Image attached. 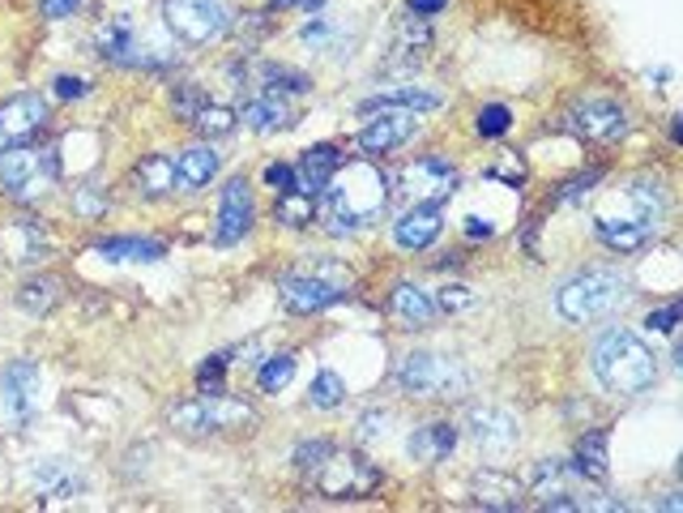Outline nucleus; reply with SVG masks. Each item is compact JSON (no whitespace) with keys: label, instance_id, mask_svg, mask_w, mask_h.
<instances>
[{"label":"nucleus","instance_id":"6ab92c4d","mask_svg":"<svg viewBox=\"0 0 683 513\" xmlns=\"http://www.w3.org/2000/svg\"><path fill=\"white\" fill-rule=\"evenodd\" d=\"M133 189L141 197H150V202L176 193V189H180V180H176V158H171V154H145L133 167Z\"/></svg>","mask_w":683,"mask_h":513},{"label":"nucleus","instance_id":"ddd939ff","mask_svg":"<svg viewBox=\"0 0 683 513\" xmlns=\"http://www.w3.org/2000/svg\"><path fill=\"white\" fill-rule=\"evenodd\" d=\"M48 125V99L39 94H13L0 103V142H30Z\"/></svg>","mask_w":683,"mask_h":513},{"label":"nucleus","instance_id":"4d7b16f0","mask_svg":"<svg viewBox=\"0 0 683 513\" xmlns=\"http://www.w3.org/2000/svg\"><path fill=\"white\" fill-rule=\"evenodd\" d=\"M291 4H304V0H270V13H278V9H291Z\"/></svg>","mask_w":683,"mask_h":513},{"label":"nucleus","instance_id":"864d4df0","mask_svg":"<svg viewBox=\"0 0 683 513\" xmlns=\"http://www.w3.org/2000/svg\"><path fill=\"white\" fill-rule=\"evenodd\" d=\"M410 17H436L440 9H449V0H407Z\"/></svg>","mask_w":683,"mask_h":513},{"label":"nucleus","instance_id":"423d86ee","mask_svg":"<svg viewBox=\"0 0 683 513\" xmlns=\"http://www.w3.org/2000/svg\"><path fill=\"white\" fill-rule=\"evenodd\" d=\"M56 180V154L26 142H9L0 150V193L13 202H35Z\"/></svg>","mask_w":683,"mask_h":513},{"label":"nucleus","instance_id":"0eeeda50","mask_svg":"<svg viewBox=\"0 0 683 513\" xmlns=\"http://www.w3.org/2000/svg\"><path fill=\"white\" fill-rule=\"evenodd\" d=\"M253 407L240 402V398H227V394H202L193 402H180L171 411V424L180 433H193V437H205V433H227V428H244L253 424Z\"/></svg>","mask_w":683,"mask_h":513},{"label":"nucleus","instance_id":"c9c22d12","mask_svg":"<svg viewBox=\"0 0 683 513\" xmlns=\"http://www.w3.org/2000/svg\"><path fill=\"white\" fill-rule=\"evenodd\" d=\"M235 120H240V116H235L227 103H209V99H205L189 125H197L205 138H227V133H235Z\"/></svg>","mask_w":683,"mask_h":513},{"label":"nucleus","instance_id":"c85d7f7f","mask_svg":"<svg viewBox=\"0 0 683 513\" xmlns=\"http://www.w3.org/2000/svg\"><path fill=\"white\" fill-rule=\"evenodd\" d=\"M389 308H394V317L402 321V325H427V321H436V299L423 292V287H414V283H398L394 295H389Z\"/></svg>","mask_w":683,"mask_h":513},{"label":"nucleus","instance_id":"f704fd0d","mask_svg":"<svg viewBox=\"0 0 683 513\" xmlns=\"http://www.w3.org/2000/svg\"><path fill=\"white\" fill-rule=\"evenodd\" d=\"M278 222H286V227H308V222L317 219V197L312 193H304V189H295V193H278Z\"/></svg>","mask_w":683,"mask_h":513},{"label":"nucleus","instance_id":"e433bc0d","mask_svg":"<svg viewBox=\"0 0 683 513\" xmlns=\"http://www.w3.org/2000/svg\"><path fill=\"white\" fill-rule=\"evenodd\" d=\"M342 398H346V381H342L338 372H317L312 376V385H308V402L317 407V411H334V407H342Z\"/></svg>","mask_w":683,"mask_h":513},{"label":"nucleus","instance_id":"603ef678","mask_svg":"<svg viewBox=\"0 0 683 513\" xmlns=\"http://www.w3.org/2000/svg\"><path fill=\"white\" fill-rule=\"evenodd\" d=\"M77 210L94 219V215H103V210H107V202H103V197H99L94 189H81V193H77Z\"/></svg>","mask_w":683,"mask_h":513},{"label":"nucleus","instance_id":"473e14b6","mask_svg":"<svg viewBox=\"0 0 683 513\" xmlns=\"http://www.w3.org/2000/svg\"><path fill=\"white\" fill-rule=\"evenodd\" d=\"M17 304L30 312V317H43L61 304V283L52 274H39V279H26L22 292H17Z\"/></svg>","mask_w":683,"mask_h":513},{"label":"nucleus","instance_id":"8fccbe9b","mask_svg":"<svg viewBox=\"0 0 683 513\" xmlns=\"http://www.w3.org/2000/svg\"><path fill=\"white\" fill-rule=\"evenodd\" d=\"M52 90H56V99H86V94H90V81L73 74H56L52 77Z\"/></svg>","mask_w":683,"mask_h":513},{"label":"nucleus","instance_id":"bb28decb","mask_svg":"<svg viewBox=\"0 0 683 513\" xmlns=\"http://www.w3.org/2000/svg\"><path fill=\"white\" fill-rule=\"evenodd\" d=\"M594 235H598L611 253H636V248H645V244L654 240V231L641 227L636 219H607V215L594 219Z\"/></svg>","mask_w":683,"mask_h":513},{"label":"nucleus","instance_id":"2eb2a0df","mask_svg":"<svg viewBox=\"0 0 683 513\" xmlns=\"http://www.w3.org/2000/svg\"><path fill=\"white\" fill-rule=\"evenodd\" d=\"M466 428H471V437H475L482 449H491V453L513 449L517 437H521L517 415L504 411V407H471V411H466Z\"/></svg>","mask_w":683,"mask_h":513},{"label":"nucleus","instance_id":"3c124183","mask_svg":"<svg viewBox=\"0 0 683 513\" xmlns=\"http://www.w3.org/2000/svg\"><path fill=\"white\" fill-rule=\"evenodd\" d=\"M385 424H389V411H368L363 420H359V440H376V437H385Z\"/></svg>","mask_w":683,"mask_h":513},{"label":"nucleus","instance_id":"4be33fe9","mask_svg":"<svg viewBox=\"0 0 683 513\" xmlns=\"http://www.w3.org/2000/svg\"><path fill=\"white\" fill-rule=\"evenodd\" d=\"M453 449H458V428H453L449 420L423 424V428H414L407 440L410 462H440V458H449Z\"/></svg>","mask_w":683,"mask_h":513},{"label":"nucleus","instance_id":"a18cd8bd","mask_svg":"<svg viewBox=\"0 0 683 513\" xmlns=\"http://www.w3.org/2000/svg\"><path fill=\"white\" fill-rule=\"evenodd\" d=\"M171 103H176V112H180L184 120H193V116H197V107L205 103V94L197 90V86H193V81H184V86H176Z\"/></svg>","mask_w":683,"mask_h":513},{"label":"nucleus","instance_id":"49530a36","mask_svg":"<svg viewBox=\"0 0 683 513\" xmlns=\"http://www.w3.org/2000/svg\"><path fill=\"white\" fill-rule=\"evenodd\" d=\"M266 184H270L273 193H295V189H299V176H295L291 163H270V167H266Z\"/></svg>","mask_w":683,"mask_h":513},{"label":"nucleus","instance_id":"aec40b11","mask_svg":"<svg viewBox=\"0 0 683 513\" xmlns=\"http://www.w3.org/2000/svg\"><path fill=\"white\" fill-rule=\"evenodd\" d=\"M94 253L112 266H125V261H163L167 257V244L163 240H141V235H107V240H94Z\"/></svg>","mask_w":683,"mask_h":513},{"label":"nucleus","instance_id":"b1692460","mask_svg":"<svg viewBox=\"0 0 683 513\" xmlns=\"http://www.w3.org/2000/svg\"><path fill=\"white\" fill-rule=\"evenodd\" d=\"M244 125L257 133H286L295 125V112L282 94H261V99L244 103Z\"/></svg>","mask_w":683,"mask_h":513},{"label":"nucleus","instance_id":"5fc2aeb1","mask_svg":"<svg viewBox=\"0 0 683 513\" xmlns=\"http://www.w3.org/2000/svg\"><path fill=\"white\" fill-rule=\"evenodd\" d=\"M81 0H43V17H52V22H61V17H73V9H77Z\"/></svg>","mask_w":683,"mask_h":513},{"label":"nucleus","instance_id":"6e6552de","mask_svg":"<svg viewBox=\"0 0 683 513\" xmlns=\"http://www.w3.org/2000/svg\"><path fill=\"white\" fill-rule=\"evenodd\" d=\"M394 184H398V189H394L389 197H398V202H407V206H418V202H449L462 180H458V167H449V158L427 154V158L407 163Z\"/></svg>","mask_w":683,"mask_h":513},{"label":"nucleus","instance_id":"79ce46f5","mask_svg":"<svg viewBox=\"0 0 683 513\" xmlns=\"http://www.w3.org/2000/svg\"><path fill=\"white\" fill-rule=\"evenodd\" d=\"M598 180H603V171H598V167H594V171H585V176H572V180H568V184L559 189V197H555V202H559V206L585 202V197L594 193V184H598Z\"/></svg>","mask_w":683,"mask_h":513},{"label":"nucleus","instance_id":"1a4fd4ad","mask_svg":"<svg viewBox=\"0 0 683 513\" xmlns=\"http://www.w3.org/2000/svg\"><path fill=\"white\" fill-rule=\"evenodd\" d=\"M376 484H381V471L363 453H338L334 449V458L317 471V488L330 501H359V497L376 492Z\"/></svg>","mask_w":683,"mask_h":513},{"label":"nucleus","instance_id":"a19ab883","mask_svg":"<svg viewBox=\"0 0 683 513\" xmlns=\"http://www.w3.org/2000/svg\"><path fill=\"white\" fill-rule=\"evenodd\" d=\"M227 364H231L227 351L209 356V360L197 368V389H202V394H222V372H227Z\"/></svg>","mask_w":683,"mask_h":513},{"label":"nucleus","instance_id":"a878e982","mask_svg":"<svg viewBox=\"0 0 683 513\" xmlns=\"http://www.w3.org/2000/svg\"><path fill=\"white\" fill-rule=\"evenodd\" d=\"M628 202H632V219L641 222V227H649V231H658V222L667 215V189L658 180L636 176L628 184Z\"/></svg>","mask_w":683,"mask_h":513},{"label":"nucleus","instance_id":"09e8293b","mask_svg":"<svg viewBox=\"0 0 683 513\" xmlns=\"http://www.w3.org/2000/svg\"><path fill=\"white\" fill-rule=\"evenodd\" d=\"M330 30H334V26H330V17H312V22L299 30V39H304L312 52H321V48H330Z\"/></svg>","mask_w":683,"mask_h":513},{"label":"nucleus","instance_id":"4c0bfd02","mask_svg":"<svg viewBox=\"0 0 683 513\" xmlns=\"http://www.w3.org/2000/svg\"><path fill=\"white\" fill-rule=\"evenodd\" d=\"M291 376H295V356L282 351V356H270V360H266V368L257 372V385H261V394H278V389L291 385Z\"/></svg>","mask_w":683,"mask_h":513},{"label":"nucleus","instance_id":"de8ad7c7","mask_svg":"<svg viewBox=\"0 0 683 513\" xmlns=\"http://www.w3.org/2000/svg\"><path fill=\"white\" fill-rule=\"evenodd\" d=\"M645 325H649L654 334H675V330H680V299H671L667 308L649 312V317H645Z\"/></svg>","mask_w":683,"mask_h":513},{"label":"nucleus","instance_id":"4468645a","mask_svg":"<svg viewBox=\"0 0 683 513\" xmlns=\"http://www.w3.org/2000/svg\"><path fill=\"white\" fill-rule=\"evenodd\" d=\"M253 227V193H248V180L235 176L227 180L222 189V206H218V227H214V240L218 244H240Z\"/></svg>","mask_w":683,"mask_h":513},{"label":"nucleus","instance_id":"f257e3e1","mask_svg":"<svg viewBox=\"0 0 683 513\" xmlns=\"http://www.w3.org/2000/svg\"><path fill=\"white\" fill-rule=\"evenodd\" d=\"M389 206V176L372 163H342L338 171L330 176V184L317 197V210H325L330 231H359L376 219Z\"/></svg>","mask_w":683,"mask_h":513},{"label":"nucleus","instance_id":"72a5a7b5","mask_svg":"<svg viewBox=\"0 0 683 513\" xmlns=\"http://www.w3.org/2000/svg\"><path fill=\"white\" fill-rule=\"evenodd\" d=\"M261 86H266V94H308L312 77L291 65H261Z\"/></svg>","mask_w":683,"mask_h":513},{"label":"nucleus","instance_id":"20e7f679","mask_svg":"<svg viewBox=\"0 0 683 513\" xmlns=\"http://www.w3.org/2000/svg\"><path fill=\"white\" fill-rule=\"evenodd\" d=\"M398 389L410 398H462L471 389V372L453 356L410 351L398 364Z\"/></svg>","mask_w":683,"mask_h":513},{"label":"nucleus","instance_id":"c756f323","mask_svg":"<svg viewBox=\"0 0 683 513\" xmlns=\"http://www.w3.org/2000/svg\"><path fill=\"white\" fill-rule=\"evenodd\" d=\"M427 48H431L427 17H407V22L398 26V39H394V65H407V69H414V65L427 56ZM394 65H389V69H394Z\"/></svg>","mask_w":683,"mask_h":513},{"label":"nucleus","instance_id":"cd10ccee","mask_svg":"<svg viewBox=\"0 0 683 513\" xmlns=\"http://www.w3.org/2000/svg\"><path fill=\"white\" fill-rule=\"evenodd\" d=\"M222 167V154L214 146H189L176 158V180L180 189H205Z\"/></svg>","mask_w":683,"mask_h":513},{"label":"nucleus","instance_id":"7c9ffc66","mask_svg":"<svg viewBox=\"0 0 683 513\" xmlns=\"http://www.w3.org/2000/svg\"><path fill=\"white\" fill-rule=\"evenodd\" d=\"M607 471H611L607 466V433H585V437L577 440V453H572V475L603 484Z\"/></svg>","mask_w":683,"mask_h":513},{"label":"nucleus","instance_id":"37998d69","mask_svg":"<svg viewBox=\"0 0 683 513\" xmlns=\"http://www.w3.org/2000/svg\"><path fill=\"white\" fill-rule=\"evenodd\" d=\"M487 176L504 180L508 189H521V184H526V163H521L517 154H504L500 163H491V167H487Z\"/></svg>","mask_w":683,"mask_h":513},{"label":"nucleus","instance_id":"a211bd4d","mask_svg":"<svg viewBox=\"0 0 683 513\" xmlns=\"http://www.w3.org/2000/svg\"><path fill=\"white\" fill-rule=\"evenodd\" d=\"M414 112H381V120H368V129L359 133V146L368 154H389V150L407 146L414 138Z\"/></svg>","mask_w":683,"mask_h":513},{"label":"nucleus","instance_id":"7ed1b4c3","mask_svg":"<svg viewBox=\"0 0 683 513\" xmlns=\"http://www.w3.org/2000/svg\"><path fill=\"white\" fill-rule=\"evenodd\" d=\"M628 304H632V283L619 270H581V274H572L555 292V308L572 325H585V321H598V317H615Z\"/></svg>","mask_w":683,"mask_h":513},{"label":"nucleus","instance_id":"9d476101","mask_svg":"<svg viewBox=\"0 0 683 513\" xmlns=\"http://www.w3.org/2000/svg\"><path fill=\"white\" fill-rule=\"evenodd\" d=\"M167 26L184 43H214L231 26L227 0H167Z\"/></svg>","mask_w":683,"mask_h":513},{"label":"nucleus","instance_id":"412c9836","mask_svg":"<svg viewBox=\"0 0 683 513\" xmlns=\"http://www.w3.org/2000/svg\"><path fill=\"white\" fill-rule=\"evenodd\" d=\"M342 167V154L338 146H330V142H321V146H308L299 154V167H295V176H299V189L304 193H312V197H321V189L330 184V176Z\"/></svg>","mask_w":683,"mask_h":513},{"label":"nucleus","instance_id":"6e6d98bb","mask_svg":"<svg viewBox=\"0 0 683 513\" xmlns=\"http://www.w3.org/2000/svg\"><path fill=\"white\" fill-rule=\"evenodd\" d=\"M466 235H471V240H487V235H495V227L487 219H478V215H471V219H466Z\"/></svg>","mask_w":683,"mask_h":513},{"label":"nucleus","instance_id":"58836bf2","mask_svg":"<svg viewBox=\"0 0 683 513\" xmlns=\"http://www.w3.org/2000/svg\"><path fill=\"white\" fill-rule=\"evenodd\" d=\"M508 125H513V112L504 103H487L475 116V129L482 138H500V133H508Z\"/></svg>","mask_w":683,"mask_h":513},{"label":"nucleus","instance_id":"c03bdc74","mask_svg":"<svg viewBox=\"0 0 683 513\" xmlns=\"http://www.w3.org/2000/svg\"><path fill=\"white\" fill-rule=\"evenodd\" d=\"M471 304H475V292L462 287V283H449V287H440V295H436V312H462Z\"/></svg>","mask_w":683,"mask_h":513},{"label":"nucleus","instance_id":"9b49d317","mask_svg":"<svg viewBox=\"0 0 683 513\" xmlns=\"http://www.w3.org/2000/svg\"><path fill=\"white\" fill-rule=\"evenodd\" d=\"M0 407L4 420L26 428L39 415V364L35 360H13L0 372Z\"/></svg>","mask_w":683,"mask_h":513},{"label":"nucleus","instance_id":"393cba45","mask_svg":"<svg viewBox=\"0 0 683 513\" xmlns=\"http://www.w3.org/2000/svg\"><path fill=\"white\" fill-rule=\"evenodd\" d=\"M436 107H440V94H431L423 86H398V90H385V94L359 103V112H436Z\"/></svg>","mask_w":683,"mask_h":513},{"label":"nucleus","instance_id":"2f4dec72","mask_svg":"<svg viewBox=\"0 0 683 513\" xmlns=\"http://www.w3.org/2000/svg\"><path fill=\"white\" fill-rule=\"evenodd\" d=\"M133 22L129 17H116L99 30V56L112 61V65H133Z\"/></svg>","mask_w":683,"mask_h":513},{"label":"nucleus","instance_id":"5701e85b","mask_svg":"<svg viewBox=\"0 0 683 513\" xmlns=\"http://www.w3.org/2000/svg\"><path fill=\"white\" fill-rule=\"evenodd\" d=\"M475 505L482 510H521V484L517 479H508V475H500V471H482L475 475Z\"/></svg>","mask_w":683,"mask_h":513},{"label":"nucleus","instance_id":"f3484780","mask_svg":"<svg viewBox=\"0 0 683 513\" xmlns=\"http://www.w3.org/2000/svg\"><path fill=\"white\" fill-rule=\"evenodd\" d=\"M30 488L39 497H52V501H73L86 492V475L68 458H35L30 462Z\"/></svg>","mask_w":683,"mask_h":513},{"label":"nucleus","instance_id":"ea45409f","mask_svg":"<svg viewBox=\"0 0 683 513\" xmlns=\"http://www.w3.org/2000/svg\"><path fill=\"white\" fill-rule=\"evenodd\" d=\"M330 458H334V440H325V437L304 440V445L295 449V466H299V471H321Z\"/></svg>","mask_w":683,"mask_h":513},{"label":"nucleus","instance_id":"f8f14e48","mask_svg":"<svg viewBox=\"0 0 683 513\" xmlns=\"http://www.w3.org/2000/svg\"><path fill=\"white\" fill-rule=\"evenodd\" d=\"M564 125L585 142H615L628 133V112L615 99H581L568 107Z\"/></svg>","mask_w":683,"mask_h":513},{"label":"nucleus","instance_id":"39448f33","mask_svg":"<svg viewBox=\"0 0 683 513\" xmlns=\"http://www.w3.org/2000/svg\"><path fill=\"white\" fill-rule=\"evenodd\" d=\"M278 295H282V304L291 312L308 317V312H321V308L346 299L350 295V274L342 266H334V261H312V266H304L295 274H282Z\"/></svg>","mask_w":683,"mask_h":513},{"label":"nucleus","instance_id":"dca6fc26","mask_svg":"<svg viewBox=\"0 0 683 513\" xmlns=\"http://www.w3.org/2000/svg\"><path fill=\"white\" fill-rule=\"evenodd\" d=\"M440 231H444V206L440 202H418V206H407L398 215V222H394V244L407 248V253H418Z\"/></svg>","mask_w":683,"mask_h":513},{"label":"nucleus","instance_id":"f03ea898","mask_svg":"<svg viewBox=\"0 0 683 513\" xmlns=\"http://www.w3.org/2000/svg\"><path fill=\"white\" fill-rule=\"evenodd\" d=\"M594 376H598L611 394L636 398V394L654 389V381H658V356L645 347L641 334L615 325V330H607V334L594 343Z\"/></svg>","mask_w":683,"mask_h":513}]
</instances>
